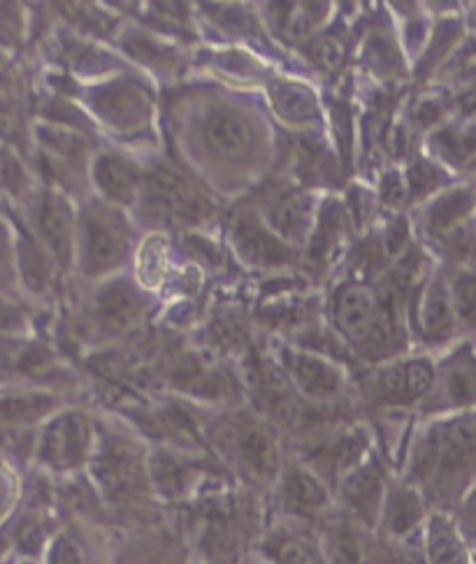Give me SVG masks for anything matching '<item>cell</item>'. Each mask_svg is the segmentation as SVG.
Wrapping results in <instances>:
<instances>
[{
    "instance_id": "ac0fdd59",
    "label": "cell",
    "mask_w": 476,
    "mask_h": 564,
    "mask_svg": "<svg viewBox=\"0 0 476 564\" xmlns=\"http://www.w3.org/2000/svg\"><path fill=\"white\" fill-rule=\"evenodd\" d=\"M428 516L425 495L414 484H391L379 528L393 541H404L414 532H423Z\"/></svg>"
},
{
    "instance_id": "ffe728a7",
    "label": "cell",
    "mask_w": 476,
    "mask_h": 564,
    "mask_svg": "<svg viewBox=\"0 0 476 564\" xmlns=\"http://www.w3.org/2000/svg\"><path fill=\"white\" fill-rule=\"evenodd\" d=\"M416 323L423 339L428 341H446L456 333V312L451 305L448 281L446 276H432L421 291L419 307H416Z\"/></svg>"
},
{
    "instance_id": "836d02e7",
    "label": "cell",
    "mask_w": 476,
    "mask_h": 564,
    "mask_svg": "<svg viewBox=\"0 0 476 564\" xmlns=\"http://www.w3.org/2000/svg\"><path fill=\"white\" fill-rule=\"evenodd\" d=\"M10 507H12V481L10 476L0 469V520L6 518Z\"/></svg>"
},
{
    "instance_id": "277c9868",
    "label": "cell",
    "mask_w": 476,
    "mask_h": 564,
    "mask_svg": "<svg viewBox=\"0 0 476 564\" xmlns=\"http://www.w3.org/2000/svg\"><path fill=\"white\" fill-rule=\"evenodd\" d=\"M209 440L219 448L221 458L247 481L270 484L284 469L277 435L266 421L256 416L235 414L221 419L209 430Z\"/></svg>"
},
{
    "instance_id": "d6986e66",
    "label": "cell",
    "mask_w": 476,
    "mask_h": 564,
    "mask_svg": "<svg viewBox=\"0 0 476 564\" xmlns=\"http://www.w3.org/2000/svg\"><path fill=\"white\" fill-rule=\"evenodd\" d=\"M423 564H476V557L461 534L456 520L432 511L423 525Z\"/></svg>"
},
{
    "instance_id": "8992f818",
    "label": "cell",
    "mask_w": 476,
    "mask_h": 564,
    "mask_svg": "<svg viewBox=\"0 0 476 564\" xmlns=\"http://www.w3.org/2000/svg\"><path fill=\"white\" fill-rule=\"evenodd\" d=\"M98 432L84 411H63L50 419L37 444L40 460L56 471L89 467Z\"/></svg>"
},
{
    "instance_id": "9c48e42d",
    "label": "cell",
    "mask_w": 476,
    "mask_h": 564,
    "mask_svg": "<svg viewBox=\"0 0 476 564\" xmlns=\"http://www.w3.org/2000/svg\"><path fill=\"white\" fill-rule=\"evenodd\" d=\"M388 486L391 484L386 481V474L379 463L367 455L358 467L342 476L337 492L344 509L351 513V520H356L363 528L375 530L381 523Z\"/></svg>"
},
{
    "instance_id": "7c38bea8",
    "label": "cell",
    "mask_w": 476,
    "mask_h": 564,
    "mask_svg": "<svg viewBox=\"0 0 476 564\" xmlns=\"http://www.w3.org/2000/svg\"><path fill=\"white\" fill-rule=\"evenodd\" d=\"M149 209L170 221H198L205 216V200L184 180L172 175L170 170L147 172L144 193Z\"/></svg>"
},
{
    "instance_id": "2e32d148",
    "label": "cell",
    "mask_w": 476,
    "mask_h": 564,
    "mask_svg": "<svg viewBox=\"0 0 476 564\" xmlns=\"http://www.w3.org/2000/svg\"><path fill=\"white\" fill-rule=\"evenodd\" d=\"M430 409H467L476 404V358L461 351L448 358L442 370H437V381L430 398L423 402Z\"/></svg>"
},
{
    "instance_id": "f1b7e54d",
    "label": "cell",
    "mask_w": 476,
    "mask_h": 564,
    "mask_svg": "<svg viewBox=\"0 0 476 564\" xmlns=\"http://www.w3.org/2000/svg\"><path fill=\"white\" fill-rule=\"evenodd\" d=\"M21 270H24V279L26 284L33 291H45L50 279H52V270L45 253H42L40 247H35L33 242H26L24 249H21Z\"/></svg>"
},
{
    "instance_id": "4fadbf2b",
    "label": "cell",
    "mask_w": 476,
    "mask_h": 564,
    "mask_svg": "<svg viewBox=\"0 0 476 564\" xmlns=\"http://www.w3.org/2000/svg\"><path fill=\"white\" fill-rule=\"evenodd\" d=\"M277 500L293 518H316L331 509L328 484L307 465H286L277 479Z\"/></svg>"
},
{
    "instance_id": "6da1fadb",
    "label": "cell",
    "mask_w": 476,
    "mask_h": 564,
    "mask_svg": "<svg viewBox=\"0 0 476 564\" xmlns=\"http://www.w3.org/2000/svg\"><path fill=\"white\" fill-rule=\"evenodd\" d=\"M409 484L440 502H461L476 484V416L432 425L411 455Z\"/></svg>"
},
{
    "instance_id": "9a60e30c",
    "label": "cell",
    "mask_w": 476,
    "mask_h": 564,
    "mask_svg": "<svg viewBox=\"0 0 476 564\" xmlns=\"http://www.w3.org/2000/svg\"><path fill=\"white\" fill-rule=\"evenodd\" d=\"M232 245L249 265L277 268L293 258L291 247L253 214L237 216L232 224Z\"/></svg>"
},
{
    "instance_id": "7a4b0ae2",
    "label": "cell",
    "mask_w": 476,
    "mask_h": 564,
    "mask_svg": "<svg viewBox=\"0 0 476 564\" xmlns=\"http://www.w3.org/2000/svg\"><path fill=\"white\" fill-rule=\"evenodd\" d=\"M89 471L100 497L112 505H131L151 488L149 453L123 432L100 430Z\"/></svg>"
},
{
    "instance_id": "4dcf8cb0",
    "label": "cell",
    "mask_w": 476,
    "mask_h": 564,
    "mask_svg": "<svg viewBox=\"0 0 476 564\" xmlns=\"http://www.w3.org/2000/svg\"><path fill=\"white\" fill-rule=\"evenodd\" d=\"M312 54H314V58H316L321 68L335 70V68H339V63L344 61V45L335 35H328V37H321L316 42V47L312 50Z\"/></svg>"
},
{
    "instance_id": "3957f363",
    "label": "cell",
    "mask_w": 476,
    "mask_h": 564,
    "mask_svg": "<svg viewBox=\"0 0 476 564\" xmlns=\"http://www.w3.org/2000/svg\"><path fill=\"white\" fill-rule=\"evenodd\" d=\"M136 249V230L123 209L110 203H91L77 228L79 265L86 276L107 279L126 268Z\"/></svg>"
},
{
    "instance_id": "603a6c76",
    "label": "cell",
    "mask_w": 476,
    "mask_h": 564,
    "mask_svg": "<svg viewBox=\"0 0 476 564\" xmlns=\"http://www.w3.org/2000/svg\"><path fill=\"white\" fill-rule=\"evenodd\" d=\"M263 557L272 564H328L318 539L293 530H274L263 541Z\"/></svg>"
},
{
    "instance_id": "cb8c5ba5",
    "label": "cell",
    "mask_w": 476,
    "mask_h": 564,
    "mask_svg": "<svg viewBox=\"0 0 476 564\" xmlns=\"http://www.w3.org/2000/svg\"><path fill=\"white\" fill-rule=\"evenodd\" d=\"M476 198L469 188H453L437 195L425 209V228L432 235H448L465 224Z\"/></svg>"
},
{
    "instance_id": "484cf974",
    "label": "cell",
    "mask_w": 476,
    "mask_h": 564,
    "mask_svg": "<svg viewBox=\"0 0 476 564\" xmlns=\"http://www.w3.org/2000/svg\"><path fill=\"white\" fill-rule=\"evenodd\" d=\"M448 281L451 305L456 312L458 325L465 328H476V272L458 270L453 272Z\"/></svg>"
},
{
    "instance_id": "30bf717a",
    "label": "cell",
    "mask_w": 476,
    "mask_h": 564,
    "mask_svg": "<svg viewBox=\"0 0 476 564\" xmlns=\"http://www.w3.org/2000/svg\"><path fill=\"white\" fill-rule=\"evenodd\" d=\"M147 297L126 276H112L94 297V318L105 335H126L144 321Z\"/></svg>"
},
{
    "instance_id": "83f0119b",
    "label": "cell",
    "mask_w": 476,
    "mask_h": 564,
    "mask_svg": "<svg viewBox=\"0 0 476 564\" xmlns=\"http://www.w3.org/2000/svg\"><path fill=\"white\" fill-rule=\"evenodd\" d=\"M47 564H94V553L79 532L63 530L50 541Z\"/></svg>"
},
{
    "instance_id": "f546056e",
    "label": "cell",
    "mask_w": 476,
    "mask_h": 564,
    "mask_svg": "<svg viewBox=\"0 0 476 564\" xmlns=\"http://www.w3.org/2000/svg\"><path fill=\"white\" fill-rule=\"evenodd\" d=\"M453 520H456L461 534L476 557V484L463 495V500L458 502V513Z\"/></svg>"
},
{
    "instance_id": "44dd1931",
    "label": "cell",
    "mask_w": 476,
    "mask_h": 564,
    "mask_svg": "<svg viewBox=\"0 0 476 564\" xmlns=\"http://www.w3.org/2000/svg\"><path fill=\"white\" fill-rule=\"evenodd\" d=\"M268 226L281 240H302L314 226V203L307 193H286L270 207Z\"/></svg>"
},
{
    "instance_id": "8fae6325",
    "label": "cell",
    "mask_w": 476,
    "mask_h": 564,
    "mask_svg": "<svg viewBox=\"0 0 476 564\" xmlns=\"http://www.w3.org/2000/svg\"><path fill=\"white\" fill-rule=\"evenodd\" d=\"M198 133L209 154L224 161H242L256 147L251 121L226 105L209 107L201 119Z\"/></svg>"
},
{
    "instance_id": "d4e9b609",
    "label": "cell",
    "mask_w": 476,
    "mask_h": 564,
    "mask_svg": "<svg viewBox=\"0 0 476 564\" xmlns=\"http://www.w3.org/2000/svg\"><path fill=\"white\" fill-rule=\"evenodd\" d=\"M56 398L47 393H21L0 400V423L26 425L54 414Z\"/></svg>"
},
{
    "instance_id": "e575fe53",
    "label": "cell",
    "mask_w": 476,
    "mask_h": 564,
    "mask_svg": "<svg viewBox=\"0 0 476 564\" xmlns=\"http://www.w3.org/2000/svg\"><path fill=\"white\" fill-rule=\"evenodd\" d=\"M247 564H272V562H268L266 557H258V560H249Z\"/></svg>"
},
{
    "instance_id": "7402d4cb",
    "label": "cell",
    "mask_w": 476,
    "mask_h": 564,
    "mask_svg": "<svg viewBox=\"0 0 476 564\" xmlns=\"http://www.w3.org/2000/svg\"><path fill=\"white\" fill-rule=\"evenodd\" d=\"M318 546L328 564H367V549L356 520H331L318 534Z\"/></svg>"
},
{
    "instance_id": "e0dca14e",
    "label": "cell",
    "mask_w": 476,
    "mask_h": 564,
    "mask_svg": "<svg viewBox=\"0 0 476 564\" xmlns=\"http://www.w3.org/2000/svg\"><path fill=\"white\" fill-rule=\"evenodd\" d=\"M37 230L45 240L47 249L52 256L58 260V263L68 265L73 256H75V245H77V224H75V214L73 207L63 195L50 191L40 198L37 205Z\"/></svg>"
},
{
    "instance_id": "1f68e13d",
    "label": "cell",
    "mask_w": 476,
    "mask_h": 564,
    "mask_svg": "<svg viewBox=\"0 0 476 564\" xmlns=\"http://www.w3.org/2000/svg\"><path fill=\"white\" fill-rule=\"evenodd\" d=\"M437 177H440L437 172L432 170L428 163H419L414 170L409 172L407 184H409L411 193H414V195H423V193H430L432 188H435V186L440 184Z\"/></svg>"
},
{
    "instance_id": "d6a6232c",
    "label": "cell",
    "mask_w": 476,
    "mask_h": 564,
    "mask_svg": "<svg viewBox=\"0 0 476 564\" xmlns=\"http://www.w3.org/2000/svg\"><path fill=\"white\" fill-rule=\"evenodd\" d=\"M26 325V316L10 302L0 300V333H19Z\"/></svg>"
},
{
    "instance_id": "5b68a950",
    "label": "cell",
    "mask_w": 476,
    "mask_h": 564,
    "mask_svg": "<svg viewBox=\"0 0 476 564\" xmlns=\"http://www.w3.org/2000/svg\"><path fill=\"white\" fill-rule=\"evenodd\" d=\"M333 323L344 341L360 354L381 351L391 337V321L377 291L360 281H349L333 297Z\"/></svg>"
},
{
    "instance_id": "4316f807",
    "label": "cell",
    "mask_w": 476,
    "mask_h": 564,
    "mask_svg": "<svg viewBox=\"0 0 476 564\" xmlns=\"http://www.w3.org/2000/svg\"><path fill=\"white\" fill-rule=\"evenodd\" d=\"M274 107L281 117H286L293 123H307L312 117H316V100L302 86L289 82L274 86Z\"/></svg>"
},
{
    "instance_id": "52a82bcc",
    "label": "cell",
    "mask_w": 476,
    "mask_h": 564,
    "mask_svg": "<svg viewBox=\"0 0 476 564\" xmlns=\"http://www.w3.org/2000/svg\"><path fill=\"white\" fill-rule=\"evenodd\" d=\"M437 370L428 358H407L377 367L365 379V393L375 404L400 409L425 402L435 388Z\"/></svg>"
},
{
    "instance_id": "5bb4252c",
    "label": "cell",
    "mask_w": 476,
    "mask_h": 564,
    "mask_svg": "<svg viewBox=\"0 0 476 564\" xmlns=\"http://www.w3.org/2000/svg\"><path fill=\"white\" fill-rule=\"evenodd\" d=\"M147 172L131 159L105 151L91 165V180L100 191V198L119 209L136 207L142 200Z\"/></svg>"
},
{
    "instance_id": "ba28073f",
    "label": "cell",
    "mask_w": 476,
    "mask_h": 564,
    "mask_svg": "<svg viewBox=\"0 0 476 564\" xmlns=\"http://www.w3.org/2000/svg\"><path fill=\"white\" fill-rule=\"evenodd\" d=\"M281 365L291 388L305 402L326 404L344 393V372L328 358L307 349H289L281 356Z\"/></svg>"
}]
</instances>
